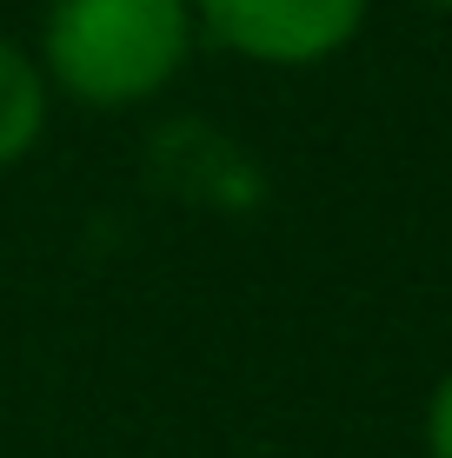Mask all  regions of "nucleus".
<instances>
[{
    "mask_svg": "<svg viewBox=\"0 0 452 458\" xmlns=\"http://www.w3.org/2000/svg\"><path fill=\"white\" fill-rule=\"evenodd\" d=\"M193 40V0H47L34 60L54 100L127 114L180 81Z\"/></svg>",
    "mask_w": 452,
    "mask_h": 458,
    "instance_id": "1",
    "label": "nucleus"
},
{
    "mask_svg": "<svg viewBox=\"0 0 452 458\" xmlns=\"http://www.w3.org/2000/svg\"><path fill=\"white\" fill-rule=\"evenodd\" d=\"M372 0H193L200 40L226 47L246 67L306 73L360 40Z\"/></svg>",
    "mask_w": 452,
    "mask_h": 458,
    "instance_id": "2",
    "label": "nucleus"
},
{
    "mask_svg": "<svg viewBox=\"0 0 452 458\" xmlns=\"http://www.w3.org/2000/svg\"><path fill=\"white\" fill-rule=\"evenodd\" d=\"M47 106H54V87H47L34 47H21L7 27H0V173L21 166L27 153L40 147Z\"/></svg>",
    "mask_w": 452,
    "mask_h": 458,
    "instance_id": "3",
    "label": "nucleus"
},
{
    "mask_svg": "<svg viewBox=\"0 0 452 458\" xmlns=\"http://www.w3.org/2000/svg\"><path fill=\"white\" fill-rule=\"evenodd\" d=\"M419 438H426V458H452V372L432 386L426 419H419Z\"/></svg>",
    "mask_w": 452,
    "mask_h": 458,
    "instance_id": "4",
    "label": "nucleus"
},
{
    "mask_svg": "<svg viewBox=\"0 0 452 458\" xmlns=\"http://www.w3.org/2000/svg\"><path fill=\"white\" fill-rule=\"evenodd\" d=\"M419 7H432V13H452V0H419Z\"/></svg>",
    "mask_w": 452,
    "mask_h": 458,
    "instance_id": "5",
    "label": "nucleus"
}]
</instances>
